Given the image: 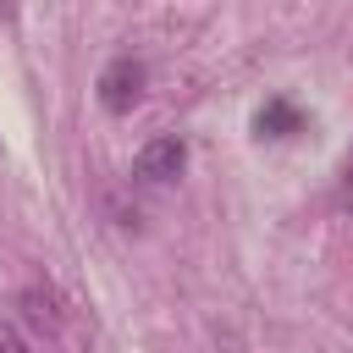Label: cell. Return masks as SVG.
<instances>
[{
    "mask_svg": "<svg viewBox=\"0 0 353 353\" xmlns=\"http://www.w3.org/2000/svg\"><path fill=\"white\" fill-rule=\"evenodd\" d=\"M143 83H149L143 61H138V55H116V61H105V72H99V105H105L110 116H127V110L143 99Z\"/></svg>",
    "mask_w": 353,
    "mask_h": 353,
    "instance_id": "obj_1",
    "label": "cell"
},
{
    "mask_svg": "<svg viewBox=\"0 0 353 353\" xmlns=\"http://www.w3.org/2000/svg\"><path fill=\"white\" fill-rule=\"evenodd\" d=\"M182 165H188V143H182V138H149V143L138 149V160H132V176L160 188V182H176Z\"/></svg>",
    "mask_w": 353,
    "mask_h": 353,
    "instance_id": "obj_2",
    "label": "cell"
},
{
    "mask_svg": "<svg viewBox=\"0 0 353 353\" xmlns=\"http://www.w3.org/2000/svg\"><path fill=\"white\" fill-rule=\"evenodd\" d=\"M259 132H265V138H287V132H298V110H292L287 99H270V105L259 110Z\"/></svg>",
    "mask_w": 353,
    "mask_h": 353,
    "instance_id": "obj_3",
    "label": "cell"
},
{
    "mask_svg": "<svg viewBox=\"0 0 353 353\" xmlns=\"http://www.w3.org/2000/svg\"><path fill=\"white\" fill-rule=\"evenodd\" d=\"M22 303H28V320H33V325H55V320H61L55 298H50V292H39V287H28V292H22Z\"/></svg>",
    "mask_w": 353,
    "mask_h": 353,
    "instance_id": "obj_4",
    "label": "cell"
},
{
    "mask_svg": "<svg viewBox=\"0 0 353 353\" xmlns=\"http://www.w3.org/2000/svg\"><path fill=\"white\" fill-rule=\"evenodd\" d=\"M0 353H33V347H28V336H22L6 314H0Z\"/></svg>",
    "mask_w": 353,
    "mask_h": 353,
    "instance_id": "obj_5",
    "label": "cell"
},
{
    "mask_svg": "<svg viewBox=\"0 0 353 353\" xmlns=\"http://www.w3.org/2000/svg\"><path fill=\"white\" fill-rule=\"evenodd\" d=\"M336 204H342V210H353V149H347V160H342V176H336Z\"/></svg>",
    "mask_w": 353,
    "mask_h": 353,
    "instance_id": "obj_6",
    "label": "cell"
}]
</instances>
